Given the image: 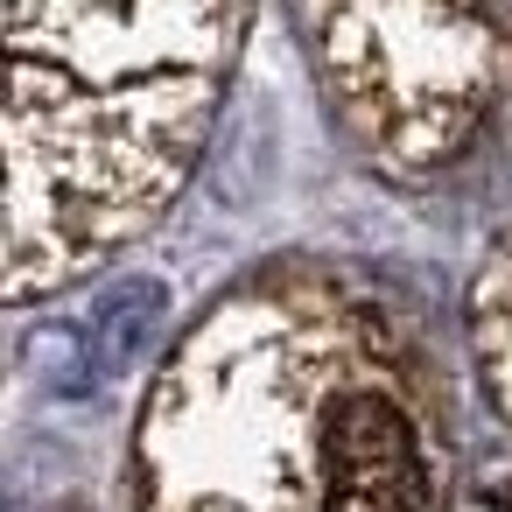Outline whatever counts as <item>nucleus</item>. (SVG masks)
Masks as SVG:
<instances>
[{
  "label": "nucleus",
  "mask_w": 512,
  "mask_h": 512,
  "mask_svg": "<svg viewBox=\"0 0 512 512\" xmlns=\"http://www.w3.org/2000/svg\"><path fill=\"white\" fill-rule=\"evenodd\" d=\"M470 365L484 400L512 428V239H498L470 281Z\"/></svg>",
  "instance_id": "20e7f679"
},
{
  "label": "nucleus",
  "mask_w": 512,
  "mask_h": 512,
  "mask_svg": "<svg viewBox=\"0 0 512 512\" xmlns=\"http://www.w3.org/2000/svg\"><path fill=\"white\" fill-rule=\"evenodd\" d=\"M330 99L386 169H442L484 127L505 57L491 0H316Z\"/></svg>",
  "instance_id": "7ed1b4c3"
},
{
  "label": "nucleus",
  "mask_w": 512,
  "mask_h": 512,
  "mask_svg": "<svg viewBox=\"0 0 512 512\" xmlns=\"http://www.w3.org/2000/svg\"><path fill=\"white\" fill-rule=\"evenodd\" d=\"M253 0H8V302L127 253L190 183Z\"/></svg>",
  "instance_id": "f03ea898"
},
{
  "label": "nucleus",
  "mask_w": 512,
  "mask_h": 512,
  "mask_svg": "<svg viewBox=\"0 0 512 512\" xmlns=\"http://www.w3.org/2000/svg\"><path fill=\"white\" fill-rule=\"evenodd\" d=\"M134 512H456L442 358L351 267H253L148 386Z\"/></svg>",
  "instance_id": "f257e3e1"
},
{
  "label": "nucleus",
  "mask_w": 512,
  "mask_h": 512,
  "mask_svg": "<svg viewBox=\"0 0 512 512\" xmlns=\"http://www.w3.org/2000/svg\"><path fill=\"white\" fill-rule=\"evenodd\" d=\"M456 512H512V470H498V477H484L477 491H463Z\"/></svg>",
  "instance_id": "39448f33"
}]
</instances>
